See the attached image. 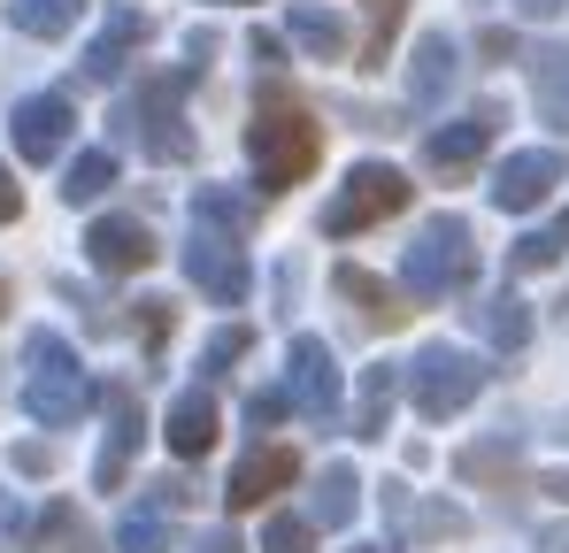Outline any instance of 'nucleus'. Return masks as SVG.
Wrapping results in <instances>:
<instances>
[{
	"instance_id": "18",
	"label": "nucleus",
	"mask_w": 569,
	"mask_h": 553,
	"mask_svg": "<svg viewBox=\"0 0 569 553\" xmlns=\"http://www.w3.org/2000/svg\"><path fill=\"white\" fill-rule=\"evenodd\" d=\"M355 308H362V323H378V331H392V323H408V300L385 284V276H370L362 262H339V276H331Z\"/></svg>"
},
{
	"instance_id": "41",
	"label": "nucleus",
	"mask_w": 569,
	"mask_h": 553,
	"mask_svg": "<svg viewBox=\"0 0 569 553\" xmlns=\"http://www.w3.org/2000/svg\"><path fill=\"white\" fill-rule=\"evenodd\" d=\"M70 553H100V546H93V539H86V531H78V546H70Z\"/></svg>"
},
{
	"instance_id": "23",
	"label": "nucleus",
	"mask_w": 569,
	"mask_h": 553,
	"mask_svg": "<svg viewBox=\"0 0 569 553\" xmlns=\"http://www.w3.org/2000/svg\"><path fill=\"white\" fill-rule=\"evenodd\" d=\"M477 331H485L492 346H508V354H516V346H531V308H523L516 292H492V300L477 308Z\"/></svg>"
},
{
	"instance_id": "40",
	"label": "nucleus",
	"mask_w": 569,
	"mask_h": 553,
	"mask_svg": "<svg viewBox=\"0 0 569 553\" xmlns=\"http://www.w3.org/2000/svg\"><path fill=\"white\" fill-rule=\"evenodd\" d=\"M547 492H555V500H562V507H569V476H555V484H547Z\"/></svg>"
},
{
	"instance_id": "2",
	"label": "nucleus",
	"mask_w": 569,
	"mask_h": 553,
	"mask_svg": "<svg viewBox=\"0 0 569 553\" xmlns=\"http://www.w3.org/2000/svg\"><path fill=\"white\" fill-rule=\"evenodd\" d=\"M192 78H200V62L139 78V92L116 100V139H131L147 162H186L192 154V131H186V86Z\"/></svg>"
},
{
	"instance_id": "31",
	"label": "nucleus",
	"mask_w": 569,
	"mask_h": 553,
	"mask_svg": "<svg viewBox=\"0 0 569 553\" xmlns=\"http://www.w3.org/2000/svg\"><path fill=\"white\" fill-rule=\"evenodd\" d=\"M262 553H316V531L300 515H278V523H262Z\"/></svg>"
},
{
	"instance_id": "43",
	"label": "nucleus",
	"mask_w": 569,
	"mask_h": 553,
	"mask_svg": "<svg viewBox=\"0 0 569 553\" xmlns=\"http://www.w3.org/2000/svg\"><path fill=\"white\" fill-rule=\"evenodd\" d=\"M355 553H378V546H355Z\"/></svg>"
},
{
	"instance_id": "34",
	"label": "nucleus",
	"mask_w": 569,
	"mask_h": 553,
	"mask_svg": "<svg viewBox=\"0 0 569 553\" xmlns=\"http://www.w3.org/2000/svg\"><path fill=\"white\" fill-rule=\"evenodd\" d=\"M284 408H292L284 392H254V400H247V423H254V431H270V423H278Z\"/></svg>"
},
{
	"instance_id": "11",
	"label": "nucleus",
	"mask_w": 569,
	"mask_h": 553,
	"mask_svg": "<svg viewBox=\"0 0 569 553\" xmlns=\"http://www.w3.org/2000/svg\"><path fill=\"white\" fill-rule=\"evenodd\" d=\"M100 408H108V446H100V461H93V484H100V492H116V484L131 476L139 439H147V415H139V392H131V384H108Z\"/></svg>"
},
{
	"instance_id": "15",
	"label": "nucleus",
	"mask_w": 569,
	"mask_h": 553,
	"mask_svg": "<svg viewBox=\"0 0 569 553\" xmlns=\"http://www.w3.org/2000/svg\"><path fill=\"white\" fill-rule=\"evenodd\" d=\"M292 476H300V454H292V446H254V454L231 469V492H223V500H231V507H262Z\"/></svg>"
},
{
	"instance_id": "29",
	"label": "nucleus",
	"mask_w": 569,
	"mask_h": 553,
	"mask_svg": "<svg viewBox=\"0 0 569 553\" xmlns=\"http://www.w3.org/2000/svg\"><path fill=\"white\" fill-rule=\"evenodd\" d=\"M400 23H408V0H370V54H362V70H385V47H392Z\"/></svg>"
},
{
	"instance_id": "10",
	"label": "nucleus",
	"mask_w": 569,
	"mask_h": 553,
	"mask_svg": "<svg viewBox=\"0 0 569 553\" xmlns=\"http://www.w3.org/2000/svg\"><path fill=\"white\" fill-rule=\"evenodd\" d=\"M284 400L308 415V423H331L339 415V354L323 339H292V369H284Z\"/></svg>"
},
{
	"instance_id": "20",
	"label": "nucleus",
	"mask_w": 569,
	"mask_h": 553,
	"mask_svg": "<svg viewBox=\"0 0 569 553\" xmlns=\"http://www.w3.org/2000/svg\"><path fill=\"white\" fill-rule=\"evenodd\" d=\"M308 515H316L323 531H347V523L362 515V476H355L347 461H331V469L316 476V500H308Z\"/></svg>"
},
{
	"instance_id": "8",
	"label": "nucleus",
	"mask_w": 569,
	"mask_h": 553,
	"mask_svg": "<svg viewBox=\"0 0 569 553\" xmlns=\"http://www.w3.org/2000/svg\"><path fill=\"white\" fill-rule=\"evenodd\" d=\"M8 139H16L23 162H62V147L78 139V108H70V92H31V100H16Z\"/></svg>"
},
{
	"instance_id": "28",
	"label": "nucleus",
	"mask_w": 569,
	"mask_h": 553,
	"mask_svg": "<svg viewBox=\"0 0 569 553\" xmlns=\"http://www.w3.org/2000/svg\"><path fill=\"white\" fill-rule=\"evenodd\" d=\"M116 553H170V523H162V507H131V515L116 523Z\"/></svg>"
},
{
	"instance_id": "25",
	"label": "nucleus",
	"mask_w": 569,
	"mask_h": 553,
	"mask_svg": "<svg viewBox=\"0 0 569 553\" xmlns=\"http://www.w3.org/2000/svg\"><path fill=\"white\" fill-rule=\"evenodd\" d=\"M108 184H116V154H108V147H86V154L62 170V200H70V208H93Z\"/></svg>"
},
{
	"instance_id": "33",
	"label": "nucleus",
	"mask_w": 569,
	"mask_h": 553,
	"mask_svg": "<svg viewBox=\"0 0 569 553\" xmlns=\"http://www.w3.org/2000/svg\"><path fill=\"white\" fill-rule=\"evenodd\" d=\"M462 531H470L462 507H423V515H416V539H462Z\"/></svg>"
},
{
	"instance_id": "38",
	"label": "nucleus",
	"mask_w": 569,
	"mask_h": 553,
	"mask_svg": "<svg viewBox=\"0 0 569 553\" xmlns=\"http://www.w3.org/2000/svg\"><path fill=\"white\" fill-rule=\"evenodd\" d=\"M539 553H569V523H555V531H539Z\"/></svg>"
},
{
	"instance_id": "22",
	"label": "nucleus",
	"mask_w": 569,
	"mask_h": 553,
	"mask_svg": "<svg viewBox=\"0 0 569 553\" xmlns=\"http://www.w3.org/2000/svg\"><path fill=\"white\" fill-rule=\"evenodd\" d=\"M284 23H292V39H300V47H308L316 62H339V54H347V23H339L331 8H308V0H300V8H292Z\"/></svg>"
},
{
	"instance_id": "16",
	"label": "nucleus",
	"mask_w": 569,
	"mask_h": 553,
	"mask_svg": "<svg viewBox=\"0 0 569 553\" xmlns=\"http://www.w3.org/2000/svg\"><path fill=\"white\" fill-rule=\"evenodd\" d=\"M216 431H223V415H216V400H208L200 384L170 400V423H162V439H170V454H178V461H200L208 446H216Z\"/></svg>"
},
{
	"instance_id": "12",
	"label": "nucleus",
	"mask_w": 569,
	"mask_h": 553,
	"mask_svg": "<svg viewBox=\"0 0 569 553\" xmlns=\"http://www.w3.org/2000/svg\"><path fill=\"white\" fill-rule=\"evenodd\" d=\"M492 131H500V108H470L462 123L423 131V170H431V178H462V170H477V154L492 147Z\"/></svg>"
},
{
	"instance_id": "19",
	"label": "nucleus",
	"mask_w": 569,
	"mask_h": 553,
	"mask_svg": "<svg viewBox=\"0 0 569 553\" xmlns=\"http://www.w3.org/2000/svg\"><path fill=\"white\" fill-rule=\"evenodd\" d=\"M192 223H200V231H223V239H247V231L262 223V208H254L247 192H231V184H200V192H192Z\"/></svg>"
},
{
	"instance_id": "36",
	"label": "nucleus",
	"mask_w": 569,
	"mask_h": 553,
	"mask_svg": "<svg viewBox=\"0 0 569 553\" xmlns=\"http://www.w3.org/2000/svg\"><path fill=\"white\" fill-rule=\"evenodd\" d=\"M16 469H23V476H47L54 454H47V446H16Z\"/></svg>"
},
{
	"instance_id": "3",
	"label": "nucleus",
	"mask_w": 569,
	"mask_h": 553,
	"mask_svg": "<svg viewBox=\"0 0 569 553\" xmlns=\"http://www.w3.org/2000/svg\"><path fill=\"white\" fill-rule=\"evenodd\" d=\"M23 408H31L47 431H70V423L93 408V376L78 369L70 339L31 331V346H23Z\"/></svg>"
},
{
	"instance_id": "30",
	"label": "nucleus",
	"mask_w": 569,
	"mask_h": 553,
	"mask_svg": "<svg viewBox=\"0 0 569 553\" xmlns=\"http://www.w3.org/2000/svg\"><path fill=\"white\" fill-rule=\"evenodd\" d=\"M247 346H254V331H247V323H223V331H216V339L200 346V369H208V376H223V369L239 362Z\"/></svg>"
},
{
	"instance_id": "26",
	"label": "nucleus",
	"mask_w": 569,
	"mask_h": 553,
	"mask_svg": "<svg viewBox=\"0 0 569 553\" xmlns=\"http://www.w3.org/2000/svg\"><path fill=\"white\" fill-rule=\"evenodd\" d=\"M392 392H400V376L392 369H370L362 376V400H355V439H385V423H392Z\"/></svg>"
},
{
	"instance_id": "5",
	"label": "nucleus",
	"mask_w": 569,
	"mask_h": 553,
	"mask_svg": "<svg viewBox=\"0 0 569 553\" xmlns=\"http://www.w3.org/2000/svg\"><path fill=\"white\" fill-rule=\"evenodd\" d=\"M485 376H492V369L477 362L470 346H447V339H439V346H423V354L408 362L416 415H423V423H447V415H462L477 392H485Z\"/></svg>"
},
{
	"instance_id": "7",
	"label": "nucleus",
	"mask_w": 569,
	"mask_h": 553,
	"mask_svg": "<svg viewBox=\"0 0 569 553\" xmlns=\"http://www.w3.org/2000/svg\"><path fill=\"white\" fill-rule=\"evenodd\" d=\"M186 276L216 300V308H239L247 292H254V270H247V254H239V239H223V231H200L192 223L186 239Z\"/></svg>"
},
{
	"instance_id": "9",
	"label": "nucleus",
	"mask_w": 569,
	"mask_h": 553,
	"mask_svg": "<svg viewBox=\"0 0 569 553\" xmlns=\"http://www.w3.org/2000/svg\"><path fill=\"white\" fill-rule=\"evenodd\" d=\"M555 184H569V162L555 154V147H523V154H508V162L492 170L485 192H492V208H500V215H531Z\"/></svg>"
},
{
	"instance_id": "14",
	"label": "nucleus",
	"mask_w": 569,
	"mask_h": 553,
	"mask_svg": "<svg viewBox=\"0 0 569 553\" xmlns=\"http://www.w3.org/2000/svg\"><path fill=\"white\" fill-rule=\"evenodd\" d=\"M147 39H154V23H147L139 8H116V16L100 23V39L86 47V78H93V86H116V78H123V62H131Z\"/></svg>"
},
{
	"instance_id": "24",
	"label": "nucleus",
	"mask_w": 569,
	"mask_h": 553,
	"mask_svg": "<svg viewBox=\"0 0 569 553\" xmlns=\"http://www.w3.org/2000/svg\"><path fill=\"white\" fill-rule=\"evenodd\" d=\"M78 16H86V0H8V23L23 39H62Z\"/></svg>"
},
{
	"instance_id": "32",
	"label": "nucleus",
	"mask_w": 569,
	"mask_h": 553,
	"mask_svg": "<svg viewBox=\"0 0 569 553\" xmlns=\"http://www.w3.org/2000/svg\"><path fill=\"white\" fill-rule=\"evenodd\" d=\"M462 476H516V446H470Z\"/></svg>"
},
{
	"instance_id": "42",
	"label": "nucleus",
	"mask_w": 569,
	"mask_h": 553,
	"mask_svg": "<svg viewBox=\"0 0 569 553\" xmlns=\"http://www.w3.org/2000/svg\"><path fill=\"white\" fill-rule=\"evenodd\" d=\"M0 315H8V284H0Z\"/></svg>"
},
{
	"instance_id": "13",
	"label": "nucleus",
	"mask_w": 569,
	"mask_h": 553,
	"mask_svg": "<svg viewBox=\"0 0 569 553\" xmlns=\"http://www.w3.org/2000/svg\"><path fill=\"white\" fill-rule=\"evenodd\" d=\"M86 254H93L100 276H139L154 262V231L139 215H100L93 231H86Z\"/></svg>"
},
{
	"instance_id": "37",
	"label": "nucleus",
	"mask_w": 569,
	"mask_h": 553,
	"mask_svg": "<svg viewBox=\"0 0 569 553\" xmlns=\"http://www.w3.org/2000/svg\"><path fill=\"white\" fill-rule=\"evenodd\" d=\"M200 553H247V546H239L231 531H208V539H200Z\"/></svg>"
},
{
	"instance_id": "39",
	"label": "nucleus",
	"mask_w": 569,
	"mask_h": 553,
	"mask_svg": "<svg viewBox=\"0 0 569 553\" xmlns=\"http://www.w3.org/2000/svg\"><path fill=\"white\" fill-rule=\"evenodd\" d=\"M516 8H523V16H562L569 0H516Z\"/></svg>"
},
{
	"instance_id": "1",
	"label": "nucleus",
	"mask_w": 569,
	"mask_h": 553,
	"mask_svg": "<svg viewBox=\"0 0 569 553\" xmlns=\"http://www.w3.org/2000/svg\"><path fill=\"white\" fill-rule=\"evenodd\" d=\"M247 154H254L262 192H284V184H300L323 162V123L292 92H262L254 100V123H247Z\"/></svg>"
},
{
	"instance_id": "35",
	"label": "nucleus",
	"mask_w": 569,
	"mask_h": 553,
	"mask_svg": "<svg viewBox=\"0 0 569 553\" xmlns=\"http://www.w3.org/2000/svg\"><path fill=\"white\" fill-rule=\"evenodd\" d=\"M23 215V184L8 178V162H0V223H16Z\"/></svg>"
},
{
	"instance_id": "27",
	"label": "nucleus",
	"mask_w": 569,
	"mask_h": 553,
	"mask_svg": "<svg viewBox=\"0 0 569 553\" xmlns=\"http://www.w3.org/2000/svg\"><path fill=\"white\" fill-rule=\"evenodd\" d=\"M562 254H569V208L555 215V223H539V231H523L508 262H516V270H555Z\"/></svg>"
},
{
	"instance_id": "21",
	"label": "nucleus",
	"mask_w": 569,
	"mask_h": 553,
	"mask_svg": "<svg viewBox=\"0 0 569 553\" xmlns=\"http://www.w3.org/2000/svg\"><path fill=\"white\" fill-rule=\"evenodd\" d=\"M531 100L547 123L569 131V47H531Z\"/></svg>"
},
{
	"instance_id": "6",
	"label": "nucleus",
	"mask_w": 569,
	"mask_h": 553,
	"mask_svg": "<svg viewBox=\"0 0 569 553\" xmlns=\"http://www.w3.org/2000/svg\"><path fill=\"white\" fill-rule=\"evenodd\" d=\"M408 192H416V184L400 178L392 162H355L347 184L331 192V208H323V231H331V239H355V231H370V223H385V215H400Z\"/></svg>"
},
{
	"instance_id": "17",
	"label": "nucleus",
	"mask_w": 569,
	"mask_h": 553,
	"mask_svg": "<svg viewBox=\"0 0 569 553\" xmlns=\"http://www.w3.org/2000/svg\"><path fill=\"white\" fill-rule=\"evenodd\" d=\"M455 78H462V47H455L447 31H423V39H416V70H408V100H416V108H439Z\"/></svg>"
},
{
	"instance_id": "4",
	"label": "nucleus",
	"mask_w": 569,
	"mask_h": 553,
	"mask_svg": "<svg viewBox=\"0 0 569 553\" xmlns=\"http://www.w3.org/2000/svg\"><path fill=\"white\" fill-rule=\"evenodd\" d=\"M477 276V239L462 215H431L423 231H416V247L400 254V284L416 292V300H447V292H462Z\"/></svg>"
}]
</instances>
